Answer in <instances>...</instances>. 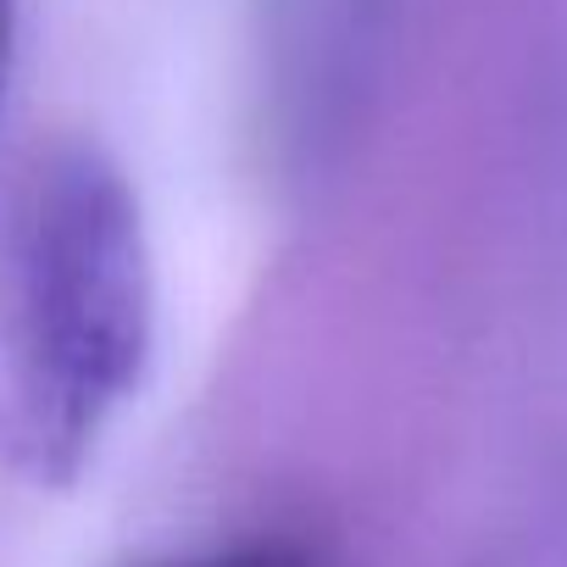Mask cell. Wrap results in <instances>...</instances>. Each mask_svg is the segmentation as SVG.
Returning a JSON list of instances; mask_svg holds the SVG:
<instances>
[{
  "instance_id": "obj_1",
  "label": "cell",
  "mask_w": 567,
  "mask_h": 567,
  "mask_svg": "<svg viewBox=\"0 0 567 567\" xmlns=\"http://www.w3.org/2000/svg\"><path fill=\"white\" fill-rule=\"evenodd\" d=\"M156 351L145 212L112 151L51 140L0 200V440L40 489H73Z\"/></svg>"
},
{
  "instance_id": "obj_2",
  "label": "cell",
  "mask_w": 567,
  "mask_h": 567,
  "mask_svg": "<svg viewBox=\"0 0 567 567\" xmlns=\"http://www.w3.org/2000/svg\"><path fill=\"white\" fill-rule=\"evenodd\" d=\"M156 567H323L301 539H234L217 550H195V556H173Z\"/></svg>"
},
{
  "instance_id": "obj_3",
  "label": "cell",
  "mask_w": 567,
  "mask_h": 567,
  "mask_svg": "<svg viewBox=\"0 0 567 567\" xmlns=\"http://www.w3.org/2000/svg\"><path fill=\"white\" fill-rule=\"evenodd\" d=\"M12 68H18V0H0V106L12 90Z\"/></svg>"
}]
</instances>
